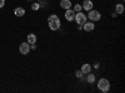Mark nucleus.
<instances>
[{
	"label": "nucleus",
	"instance_id": "9",
	"mask_svg": "<svg viewBox=\"0 0 125 93\" xmlns=\"http://www.w3.org/2000/svg\"><path fill=\"white\" fill-rule=\"evenodd\" d=\"M14 14H15L16 16H23V15L25 14V10H24L23 8H16V9L14 10Z\"/></svg>",
	"mask_w": 125,
	"mask_h": 93
},
{
	"label": "nucleus",
	"instance_id": "8",
	"mask_svg": "<svg viewBox=\"0 0 125 93\" xmlns=\"http://www.w3.org/2000/svg\"><path fill=\"white\" fill-rule=\"evenodd\" d=\"M28 43L29 44H35L36 43V35L35 34H28Z\"/></svg>",
	"mask_w": 125,
	"mask_h": 93
},
{
	"label": "nucleus",
	"instance_id": "7",
	"mask_svg": "<svg viewBox=\"0 0 125 93\" xmlns=\"http://www.w3.org/2000/svg\"><path fill=\"white\" fill-rule=\"evenodd\" d=\"M81 8H84L85 10H88V12H89V10L93 9V1H90V0H85V1L83 3V6Z\"/></svg>",
	"mask_w": 125,
	"mask_h": 93
},
{
	"label": "nucleus",
	"instance_id": "1",
	"mask_svg": "<svg viewBox=\"0 0 125 93\" xmlns=\"http://www.w3.org/2000/svg\"><path fill=\"white\" fill-rule=\"evenodd\" d=\"M98 87H99V89L101 91V92H108L109 89H110V83H109V80L108 79H105V78H101L100 80H99V83H98Z\"/></svg>",
	"mask_w": 125,
	"mask_h": 93
},
{
	"label": "nucleus",
	"instance_id": "15",
	"mask_svg": "<svg viewBox=\"0 0 125 93\" xmlns=\"http://www.w3.org/2000/svg\"><path fill=\"white\" fill-rule=\"evenodd\" d=\"M55 20H60V19L58 18V15H50L49 19H48V23H49V22H55Z\"/></svg>",
	"mask_w": 125,
	"mask_h": 93
},
{
	"label": "nucleus",
	"instance_id": "19",
	"mask_svg": "<svg viewBox=\"0 0 125 93\" xmlns=\"http://www.w3.org/2000/svg\"><path fill=\"white\" fill-rule=\"evenodd\" d=\"M4 4H5V0H0V8H3Z\"/></svg>",
	"mask_w": 125,
	"mask_h": 93
},
{
	"label": "nucleus",
	"instance_id": "11",
	"mask_svg": "<svg viewBox=\"0 0 125 93\" xmlns=\"http://www.w3.org/2000/svg\"><path fill=\"white\" fill-rule=\"evenodd\" d=\"M90 70H91V67H90L89 64H83V67H81V72H83L84 74L90 73Z\"/></svg>",
	"mask_w": 125,
	"mask_h": 93
},
{
	"label": "nucleus",
	"instance_id": "6",
	"mask_svg": "<svg viewBox=\"0 0 125 93\" xmlns=\"http://www.w3.org/2000/svg\"><path fill=\"white\" fill-rule=\"evenodd\" d=\"M49 27L51 30H58L60 28V20H55V22H49Z\"/></svg>",
	"mask_w": 125,
	"mask_h": 93
},
{
	"label": "nucleus",
	"instance_id": "13",
	"mask_svg": "<svg viewBox=\"0 0 125 93\" xmlns=\"http://www.w3.org/2000/svg\"><path fill=\"white\" fill-rule=\"evenodd\" d=\"M115 10H116V13H118V14H123V12H124V6H123V4H118L116 8H115Z\"/></svg>",
	"mask_w": 125,
	"mask_h": 93
},
{
	"label": "nucleus",
	"instance_id": "16",
	"mask_svg": "<svg viewBox=\"0 0 125 93\" xmlns=\"http://www.w3.org/2000/svg\"><path fill=\"white\" fill-rule=\"evenodd\" d=\"M80 10H81V6H80L79 4H76V5H75V8H74V12H75V13H79Z\"/></svg>",
	"mask_w": 125,
	"mask_h": 93
},
{
	"label": "nucleus",
	"instance_id": "12",
	"mask_svg": "<svg viewBox=\"0 0 125 93\" xmlns=\"http://www.w3.org/2000/svg\"><path fill=\"white\" fill-rule=\"evenodd\" d=\"M60 5H61V8H64V9H70V6H71V3L69 1V0H61Z\"/></svg>",
	"mask_w": 125,
	"mask_h": 93
},
{
	"label": "nucleus",
	"instance_id": "2",
	"mask_svg": "<svg viewBox=\"0 0 125 93\" xmlns=\"http://www.w3.org/2000/svg\"><path fill=\"white\" fill-rule=\"evenodd\" d=\"M74 20L76 22V24H80V25H83L84 23H86V16H85V14H83V13H78V14H75V16H74Z\"/></svg>",
	"mask_w": 125,
	"mask_h": 93
},
{
	"label": "nucleus",
	"instance_id": "3",
	"mask_svg": "<svg viewBox=\"0 0 125 93\" xmlns=\"http://www.w3.org/2000/svg\"><path fill=\"white\" fill-rule=\"evenodd\" d=\"M89 18H90V20H93V22H98V20L100 19V13L95 12V10H89Z\"/></svg>",
	"mask_w": 125,
	"mask_h": 93
},
{
	"label": "nucleus",
	"instance_id": "18",
	"mask_svg": "<svg viewBox=\"0 0 125 93\" xmlns=\"http://www.w3.org/2000/svg\"><path fill=\"white\" fill-rule=\"evenodd\" d=\"M75 74H76V77H78V78H81V77H83V74H84V73H83L81 70H78Z\"/></svg>",
	"mask_w": 125,
	"mask_h": 93
},
{
	"label": "nucleus",
	"instance_id": "14",
	"mask_svg": "<svg viewBox=\"0 0 125 93\" xmlns=\"http://www.w3.org/2000/svg\"><path fill=\"white\" fill-rule=\"evenodd\" d=\"M94 80H95V76L88 73V82H89V83H94Z\"/></svg>",
	"mask_w": 125,
	"mask_h": 93
},
{
	"label": "nucleus",
	"instance_id": "17",
	"mask_svg": "<svg viewBox=\"0 0 125 93\" xmlns=\"http://www.w3.org/2000/svg\"><path fill=\"white\" fill-rule=\"evenodd\" d=\"M39 8H40V4H38V3H36V4H33V5H31V9H33V10H38Z\"/></svg>",
	"mask_w": 125,
	"mask_h": 93
},
{
	"label": "nucleus",
	"instance_id": "5",
	"mask_svg": "<svg viewBox=\"0 0 125 93\" xmlns=\"http://www.w3.org/2000/svg\"><path fill=\"white\" fill-rule=\"evenodd\" d=\"M74 16H75V12H74V10L66 9V13H65V18H66V20L71 22V20H74Z\"/></svg>",
	"mask_w": 125,
	"mask_h": 93
},
{
	"label": "nucleus",
	"instance_id": "4",
	"mask_svg": "<svg viewBox=\"0 0 125 93\" xmlns=\"http://www.w3.org/2000/svg\"><path fill=\"white\" fill-rule=\"evenodd\" d=\"M19 50L21 54H28L29 50H30V47H29V43H21L19 47Z\"/></svg>",
	"mask_w": 125,
	"mask_h": 93
},
{
	"label": "nucleus",
	"instance_id": "10",
	"mask_svg": "<svg viewBox=\"0 0 125 93\" xmlns=\"http://www.w3.org/2000/svg\"><path fill=\"white\" fill-rule=\"evenodd\" d=\"M83 28H84L86 32H90V30L94 29V24H93L91 22H89V23H84V24H83Z\"/></svg>",
	"mask_w": 125,
	"mask_h": 93
}]
</instances>
